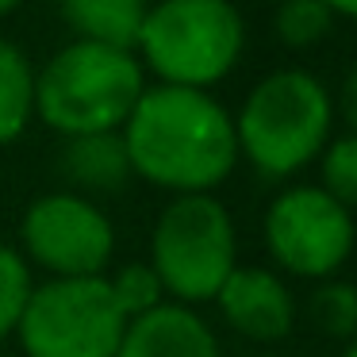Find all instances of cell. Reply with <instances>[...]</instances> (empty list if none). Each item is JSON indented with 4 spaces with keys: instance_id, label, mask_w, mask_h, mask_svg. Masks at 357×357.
Instances as JSON below:
<instances>
[{
    "instance_id": "obj_1",
    "label": "cell",
    "mask_w": 357,
    "mask_h": 357,
    "mask_svg": "<svg viewBox=\"0 0 357 357\" xmlns=\"http://www.w3.org/2000/svg\"><path fill=\"white\" fill-rule=\"evenodd\" d=\"M119 135L131 173L177 196L211 192L238 162L231 112L204 89H146Z\"/></svg>"
},
{
    "instance_id": "obj_2",
    "label": "cell",
    "mask_w": 357,
    "mask_h": 357,
    "mask_svg": "<svg viewBox=\"0 0 357 357\" xmlns=\"http://www.w3.org/2000/svg\"><path fill=\"white\" fill-rule=\"evenodd\" d=\"M146 93V70L131 50L70 43L35 73V112L66 139L123 131Z\"/></svg>"
},
{
    "instance_id": "obj_3",
    "label": "cell",
    "mask_w": 357,
    "mask_h": 357,
    "mask_svg": "<svg viewBox=\"0 0 357 357\" xmlns=\"http://www.w3.org/2000/svg\"><path fill=\"white\" fill-rule=\"evenodd\" d=\"M334 123V100L307 70H273L250 89L234 139L238 154L265 177H292L323 154Z\"/></svg>"
},
{
    "instance_id": "obj_4",
    "label": "cell",
    "mask_w": 357,
    "mask_h": 357,
    "mask_svg": "<svg viewBox=\"0 0 357 357\" xmlns=\"http://www.w3.org/2000/svg\"><path fill=\"white\" fill-rule=\"evenodd\" d=\"M246 24L231 0H158L146 8L139 31V62L162 85L204 89L238 66Z\"/></svg>"
},
{
    "instance_id": "obj_5",
    "label": "cell",
    "mask_w": 357,
    "mask_h": 357,
    "mask_svg": "<svg viewBox=\"0 0 357 357\" xmlns=\"http://www.w3.org/2000/svg\"><path fill=\"white\" fill-rule=\"evenodd\" d=\"M238 238L234 219L211 192L177 196L165 204L150 234V269L177 303L215 300L223 280L234 273Z\"/></svg>"
},
{
    "instance_id": "obj_6",
    "label": "cell",
    "mask_w": 357,
    "mask_h": 357,
    "mask_svg": "<svg viewBox=\"0 0 357 357\" xmlns=\"http://www.w3.org/2000/svg\"><path fill=\"white\" fill-rule=\"evenodd\" d=\"M127 315L108 277H54L31 292L16 334L27 357H116Z\"/></svg>"
},
{
    "instance_id": "obj_7",
    "label": "cell",
    "mask_w": 357,
    "mask_h": 357,
    "mask_svg": "<svg viewBox=\"0 0 357 357\" xmlns=\"http://www.w3.org/2000/svg\"><path fill=\"white\" fill-rule=\"evenodd\" d=\"M265 246L288 273L323 280L354 254V215L315 185L284 188L265 211Z\"/></svg>"
},
{
    "instance_id": "obj_8",
    "label": "cell",
    "mask_w": 357,
    "mask_h": 357,
    "mask_svg": "<svg viewBox=\"0 0 357 357\" xmlns=\"http://www.w3.org/2000/svg\"><path fill=\"white\" fill-rule=\"evenodd\" d=\"M20 234L27 257L54 277H104V265L116 250L112 219L93 200L70 192L35 200L20 223Z\"/></svg>"
},
{
    "instance_id": "obj_9",
    "label": "cell",
    "mask_w": 357,
    "mask_h": 357,
    "mask_svg": "<svg viewBox=\"0 0 357 357\" xmlns=\"http://www.w3.org/2000/svg\"><path fill=\"white\" fill-rule=\"evenodd\" d=\"M215 303L227 323L254 342H280L296 323L292 292L277 273L261 269V265H234Z\"/></svg>"
},
{
    "instance_id": "obj_10",
    "label": "cell",
    "mask_w": 357,
    "mask_h": 357,
    "mask_svg": "<svg viewBox=\"0 0 357 357\" xmlns=\"http://www.w3.org/2000/svg\"><path fill=\"white\" fill-rule=\"evenodd\" d=\"M116 357H223L219 338L192 307L158 303L154 311L131 319Z\"/></svg>"
},
{
    "instance_id": "obj_11",
    "label": "cell",
    "mask_w": 357,
    "mask_h": 357,
    "mask_svg": "<svg viewBox=\"0 0 357 357\" xmlns=\"http://www.w3.org/2000/svg\"><path fill=\"white\" fill-rule=\"evenodd\" d=\"M146 8V0H58V12L77 31L81 43H100V47L131 50V54Z\"/></svg>"
},
{
    "instance_id": "obj_12",
    "label": "cell",
    "mask_w": 357,
    "mask_h": 357,
    "mask_svg": "<svg viewBox=\"0 0 357 357\" xmlns=\"http://www.w3.org/2000/svg\"><path fill=\"white\" fill-rule=\"evenodd\" d=\"M58 162H62L66 177L73 185L89 188V192H116L131 177V158H127V146H123V135L119 131L66 139Z\"/></svg>"
},
{
    "instance_id": "obj_13",
    "label": "cell",
    "mask_w": 357,
    "mask_h": 357,
    "mask_svg": "<svg viewBox=\"0 0 357 357\" xmlns=\"http://www.w3.org/2000/svg\"><path fill=\"white\" fill-rule=\"evenodd\" d=\"M35 116V70L16 43L0 39V146L27 131Z\"/></svg>"
},
{
    "instance_id": "obj_14",
    "label": "cell",
    "mask_w": 357,
    "mask_h": 357,
    "mask_svg": "<svg viewBox=\"0 0 357 357\" xmlns=\"http://www.w3.org/2000/svg\"><path fill=\"white\" fill-rule=\"evenodd\" d=\"M273 27H277V39L292 50L315 47L331 35L334 27V12L326 8L323 0H280L277 16H273Z\"/></svg>"
},
{
    "instance_id": "obj_15",
    "label": "cell",
    "mask_w": 357,
    "mask_h": 357,
    "mask_svg": "<svg viewBox=\"0 0 357 357\" xmlns=\"http://www.w3.org/2000/svg\"><path fill=\"white\" fill-rule=\"evenodd\" d=\"M31 292H35V280L27 257L12 246H0V338L16 334Z\"/></svg>"
},
{
    "instance_id": "obj_16",
    "label": "cell",
    "mask_w": 357,
    "mask_h": 357,
    "mask_svg": "<svg viewBox=\"0 0 357 357\" xmlns=\"http://www.w3.org/2000/svg\"><path fill=\"white\" fill-rule=\"evenodd\" d=\"M311 319L319 331L349 338L357 331V288L346 280H326L311 292Z\"/></svg>"
},
{
    "instance_id": "obj_17",
    "label": "cell",
    "mask_w": 357,
    "mask_h": 357,
    "mask_svg": "<svg viewBox=\"0 0 357 357\" xmlns=\"http://www.w3.org/2000/svg\"><path fill=\"white\" fill-rule=\"evenodd\" d=\"M108 284H112V296H116L119 311L127 315V323L146 315V311H154L158 303H165L162 300L165 288H162V280H158V273L150 269V265H139V261L123 265L116 277H108Z\"/></svg>"
},
{
    "instance_id": "obj_18",
    "label": "cell",
    "mask_w": 357,
    "mask_h": 357,
    "mask_svg": "<svg viewBox=\"0 0 357 357\" xmlns=\"http://www.w3.org/2000/svg\"><path fill=\"white\" fill-rule=\"evenodd\" d=\"M323 188L342 208H357V135H342L323 146Z\"/></svg>"
},
{
    "instance_id": "obj_19",
    "label": "cell",
    "mask_w": 357,
    "mask_h": 357,
    "mask_svg": "<svg viewBox=\"0 0 357 357\" xmlns=\"http://www.w3.org/2000/svg\"><path fill=\"white\" fill-rule=\"evenodd\" d=\"M338 112L346 119L349 135H357V62L349 66L346 81H342V96H338Z\"/></svg>"
},
{
    "instance_id": "obj_20",
    "label": "cell",
    "mask_w": 357,
    "mask_h": 357,
    "mask_svg": "<svg viewBox=\"0 0 357 357\" xmlns=\"http://www.w3.org/2000/svg\"><path fill=\"white\" fill-rule=\"evenodd\" d=\"M326 8L334 12V16H346V20H357V0H323Z\"/></svg>"
},
{
    "instance_id": "obj_21",
    "label": "cell",
    "mask_w": 357,
    "mask_h": 357,
    "mask_svg": "<svg viewBox=\"0 0 357 357\" xmlns=\"http://www.w3.org/2000/svg\"><path fill=\"white\" fill-rule=\"evenodd\" d=\"M24 0H0V16H8V12H16Z\"/></svg>"
},
{
    "instance_id": "obj_22",
    "label": "cell",
    "mask_w": 357,
    "mask_h": 357,
    "mask_svg": "<svg viewBox=\"0 0 357 357\" xmlns=\"http://www.w3.org/2000/svg\"><path fill=\"white\" fill-rule=\"evenodd\" d=\"M342 357H357V331L349 334V346H346V354H342Z\"/></svg>"
},
{
    "instance_id": "obj_23",
    "label": "cell",
    "mask_w": 357,
    "mask_h": 357,
    "mask_svg": "<svg viewBox=\"0 0 357 357\" xmlns=\"http://www.w3.org/2000/svg\"><path fill=\"white\" fill-rule=\"evenodd\" d=\"M0 357H4V354H0Z\"/></svg>"
}]
</instances>
